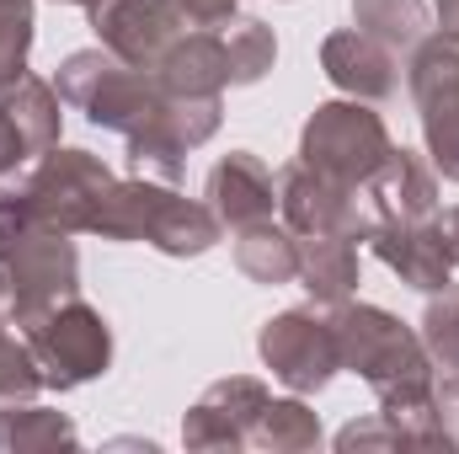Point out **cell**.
<instances>
[{
  "mask_svg": "<svg viewBox=\"0 0 459 454\" xmlns=\"http://www.w3.org/2000/svg\"><path fill=\"white\" fill-rule=\"evenodd\" d=\"M332 327H337V347H342V369L379 396V412L438 401V374H433L428 342L417 327H406L401 316H390L385 305H368V300L332 305Z\"/></svg>",
  "mask_w": 459,
  "mask_h": 454,
  "instance_id": "cell-1",
  "label": "cell"
},
{
  "mask_svg": "<svg viewBox=\"0 0 459 454\" xmlns=\"http://www.w3.org/2000/svg\"><path fill=\"white\" fill-rule=\"evenodd\" d=\"M113 166L91 150L54 144L27 171L0 177V240L22 230H59V235H91V220L113 188Z\"/></svg>",
  "mask_w": 459,
  "mask_h": 454,
  "instance_id": "cell-2",
  "label": "cell"
},
{
  "mask_svg": "<svg viewBox=\"0 0 459 454\" xmlns=\"http://www.w3.org/2000/svg\"><path fill=\"white\" fill-rule=\"evenodd\" d=\"M91 235L102 240H144L155 246L160 257H204L220 246V214L204 204V198H182L171 182H155V177H117L91 220Z\"/></svg>",
  "mask_w": 459,
  "mask_h": 454,
  "instance_id": "cell-3",
  "label": "cell"
},
{
  "mask_svg": "<svg viewBox=\"0 0 459 454\" xmlns=\"http://www.w3.org/2000/svg\"><path fill=\"white\" fill-rule=\"evenodd\" d=\"M54 92H59L65 108L86 113L91 128L123 134V139H128L134 128H144L150 118L166 108V86L155 81V70L123 65L117 54L102 48V43H97V48H75V54L59 65Z\"/></svg>",
  "mask_w": 459,
  "mask_h": 454,
  "instance_id": "cell-4",
  "label": "cell"
},
{
  "mask_svg": "<svg viewBox=\"0 0 459 454\" xmlns=\"http://www.w3.org/2000/svg\"><path fill=\"white\" fill-rule=\"evenodd\" d=\"M81 294V246L59 230H22L0 240V316L27 332L43 310Z\"/></svg>",
  "mask_w": 459,
  "mask_h": 454,
  "instance_id": "cell-5",
  "label": "cell"
},
{
  "mask_svg": "<svg viewBox=\"0 0 459 454\" xmlns=\"http://www.w3.org/2000/svg\"><path fill=\"white\" fill-rule=\"evenodd\" d=\"M395 150L385 118L374 113V102L337 97L321 102L299 128V161L342 188H368V177L385 166V155Z\"/></svg>",
  "mask_w": 459,
  "mask_h": 454,
  "instance_id": "cell-6",
  "label": "cell"
},
{
  "mask_svg": "<svg viewBox=\"0 0 459 454\" xmlns=\"http://www.w3.org/2000/svg\"><path fill=\"white\" fill-rule=\"evenodd\" d=\"M22 337L38 358L43 390H81V385H91V380H102L113 369V327L81 294L43 310Z\"/></svg>",
  "mask_w": 459,
  "mask_h": 454,
  "instance_id": "cell-7",
  "label": "cell"
},
{
  "mask_svg": "<svg viewBox=\"0 0 459 454\" xmlns=\"http://www.w3.org/2000/svg\"><path fill=\"white\" fill-rule=\"evenodd\" d=\"M406 92L417 102L433 171L444 182H459V38L428 32L406 54Z\"/></svg>",
  "mask_w": 459,
  "mask_h": 454,
  "instance_id": "cell-8",
  "label": "cell"
},
{
  "mask_svg": "<svg viewBox=\"0 0 459 454\" xmlns=\"http://www.w3.org/2000/svg\"><path fill=\"white\" fill-rule=\"evenodd\" d=\"M256 353L273 369V380L294 396H321L342 374L337 327H332V310H321V305H294V310H278L273 321H262Z\"/></svg>",
  "mask_w": 459,
  "mask_h": 454,
  "instance_id": "cell-9",
  "label": "cell"
},
{
  "mask_svg": "<svg viewBox=\"0 0 459 454\" xmlns=\"http://www.w3.org/2000/svg\"><path fill=\"white\" fill-rule=\"evenodd\" d=\"M278 220L294 235H342L363 246L379 214L363 198V188H342L294 155L289 166H278Z\"/></svg>",
  "mask_w": 459,
  "mask_h": 454,
  "instance_id": "cell-10",
  "label": "cell"
},
{
  "mask_svg": "<svg viewBox=\"0 0 459 454\" xmlns=\"http://www.w3.org/2000/svg\"><path fill=\"white\" fill-rule=\"evenodd\" d=\"M86 16H91L97 43L134 70H155L166 48L193 27L177 0H97Z\"/></svg>",
  "mask_w": 459,
  "mask_h": 454,
  "instance_id": "cell-11",
  "label": "cell"
},
{
  "mask_svg": "<svg viewBox=\"0 0 459 454\" xmlns=\"http://www.w3.org/2000/svg\"><path fill=\"white\" fill-rule=\"evenodd\" d=\"M273 390L256 374H225L214 380L182 417V444L187 450H251V433L267 412Z\"/></svg>",
  "mask_w": 459,
  "mask_h": 454,
  "instance_id": "cell-12",
  "label": "cell"
},
{
  "mask_svg": "<svg viewBox=\"0 0 459 454\" xmlns=\"http://www.w3.org/2000/svg\"><path fill=\"white\" fill-rule=\"evenodd\" d=\"M59 108L65 102H59L54 81H43V75H22L0 92V177L27 171L38 155H48L59 144V128H65Z\"/></svg>",
  "mask_w": 459,
  "mask_h": 454,
  "instance_id": "cell-13",
  "label": "cell"
},
{
  "mask_svg": "<svg viewBox=\"0 0 459 454\" xmlns=\"http://www.w3.org/2000/svg\"><path fill=\"white\" fill-rule=\"evenodd\" d=\"M363 246L417 294H438L455 284V251L444 240L438 214L433 220H374Z\"/></svg>",
  "mask_w": 459,
  "mask_h": 454,
  "instance_id": "cell-14",
  "label": "cell"
},
{
  "mask_svg": "<svg viewBox=\"0 0 459 454\" xmlns=\"http://www.w3.org/2000/svg\"><path fill=\"white\" fill-rule=\"evenodd\" d=\"M204 204L220 214L230 235L246 225H262L278 214V171H267V161L251 150H230L204 177Z\"/></svg>",
  "mask_w": 459,
  "mask_h": 454,
  "instance_id": "cell-15",
  "label": "cell"
},
{
  "mask_svg": "<svg viewBox=\"0 0 459 454\" xmlns=\"http://www.w3.org/2000/svg\"><path fill=\"white\" fill-rule=\"evenodd\" d=\"M321 70L342 97L374 102V108L401 92V54L385 48L379 38L358 32V27H342V32H332L321 43Z\"/></svg>",
  "mask_w": 459,
  "mask_h": 454,
  "instance_id": "cell-16",
  "label": "cell"
},
{
  "mask_svg": "<svg viewBox=\"0 0 459 454\" xmlns=\"http://www.w3.org/2000/svg\"><path fill=\"white\" fill-rule=\"evenodd\" d=\"M363 198L374 204V214L379 220H433L438 214V171H433V161H422L417 150H390L385 155V166L368 177V188H363Z\"/></svg>",
  "mask_w": 459,
  "mask_h": 454,
  "instance_id": "cell-17",
  "label": "cell"
},
{
  "mask_svg": "<svg viewBox=\"0 0 459 454\" xmlns=\"http://www.w3.org/2000/svg\"><path fill=\"white\" fill-rule=\"evenodd\" d=\"M155 81L171 97H225L230 86V48L220 27H187L166 59L155 65Z\"/></svg>",
  "mask_w": 459,
  "mask_h": 454,
  "instance_id": "cell-18",
  "label": "cell"
},
{
  "mask_svg": "<svg viewBox=\"0 0 459 454\" xmlns=\"http://www.w3.org/2000/svg\"><path fill=\"white\" fill-rule=\"evenodd\" d=\"M363 284V262H358V240L342 235H299V289L310 294V305L332 310L358 294Z\"/></svg>",
  "mask_w": 459,
  "mask_h": 454,
  "instance_id": "cell-19",
  "label": "cell"
},
{
  "mask_svg": "<svg viewBox=\"0 0 459 454\" xmlns=\"http://www.w3.org/2000/svg\"><path fill=\"white\" fill-rule=\"evenodd\" d=\"M240 278L262 284V289H283V284H299V235L283 225V220H262V225L235 230V246H230Z\"/></svg>",
  "mask_w": 459,
  "mask_h": 454,
  "instance_id": "cell-20",
  "label": "cell"
},
{
  "mask_svg": "<svg viewBox=\"0 0 459 454\" xmlns=\"http://www.w3.org/2000/svg\"><path fill=\"white\" fill-rule=\"evenodd\" d=\"M0 450L5 454H43V450H81V433L70 412L43 406L38 396L27 401H0Z\"/></svg>",
  "mask_w": 459,
  "mask_h": 454,
  "instance_id": "cell-21",
  "label": "cell"
},
{
  "mask_svg": "<svg viewBox=\"0 0 459 454\" xmlns=\"http://www.w3.org/2000/svg\"><path fill=\"white\" fill-rule=\"evenodd\" d=\"M128 166H134V177H155V182H182L187 177V155H193V144L182 139V128H177V118H171V97H166V108L150 118L144 128H134L128 139Z\"/></svg>",
  "mask_w": 459,
  "mask_h": 454,
  "instance_id": "cell-22",
  "label": "cell"
},
{
  "mask_svg": "<svg viewBox=\"0 0 459 454\" xmlns=\"http://www.w3.org/2000/svg\"><path fill=\"white\" fill-rule=\"evenodd\" d=\"M422 342H428V358H433V374H438V401H459V284L428 294V310H422Z\"/></svg>",
  "mask_w": 459,
  "mask_h": 454,
  "instance_id": "cell-23",
  "label": "cell"
},
{
  "mask_svg": "<svg viewBox=\"0 0 459 454\" xmlns=\"http://www.w3.org/2000/svg\"><path fill=\"white\" fill-rule=\"evenodd\" d=\"M321 417L310 412V401L305 396H273L267 401V412H262V423H256V433H251V450H267V454H310L321 450Z\"/></svg>",
  "mask_w": 459,
  "mask_h": 454,
  "instance_id": "cell-24",
  "label": "cell"
},
{
  "mask_svg": "<svg viewBox=\"0 0 459 454\" xmlns=\"http://www.w3.org/2000/svg\"><path fill=\"white\" fill-rule=\"evenodd\" d=\"M428 16H433L428 0H352V27L395 54H411L428 38Z\"/></svg>",
  "mask_w": 459,
  "mask_h": 454,
  "instance_id": "cell-25",
  "label": "cell"
},
{
  "mask_svg": "<svg viewBox=\"0 0 459 454\" xmlns=\"http://www.w3.org/2000/svg\"><path fill=\"white\" fill-rule=\"evenodd\" d=\"M220 32H225V48H230V86H256L278 65V38H273L267 22L235 11Z\"/></svg>",
  "mask_w": 459,
  "mask_h": 454,
  "instance_id": "cell-26",
  "label": "cell"
},
{
  "mask_svg": "<svg viewBox=\"0 0 459 454\" xmlns=\"http://www.w3.org/2000/svg\"><path fill=\"white\" fill-rule=\"evenodd\" d=\"M43 390V374H38V358L27 337L0 316V401H27Z\"/></svg>",
  "mask_w": 459,
  "mask_h": 454,
  "instance_id": "cell-27",
  "label": "cell"
},
{
  "mask_svg": "<svg viewBox=\"0 0 459 454\" xmlns=\"http://www.w3.org/2000/svg\"><path fill=\"white\" fill-rule=\"evenodd\" d=\"M32 54V0H0V92L27 75Z\"/></svg>",
  "mask_w": 459,
  "mask_h": 454,
  "instance_id": "cell-28",
  "label": "cell"
},
{
  "mask_svg": "<svg viewBox=\"0 0 459 454\" xmlns=\"http://www.w3.org/2000/svg\"><path fill=\"white\" fill-rule=\"evenodd\" d=\"M177 5H182V16L193 27H225L230 16L240 11V0H177Z\"/></svg>",
  "mask_w": 459,
  "mask_h": 454,
  "instance_id": "cell-29",
  "label": "cell"
},
{
  "mask_svg": "<svg viewBox=\"0 0 459 454\" xmlns=\"http://www.w3.org/2000/svg\"><path fill=\"white\" fill-rule=\"evenodd\" d=\"M433 16H438V32L459 38V0H433Z\"/></svg>",
  "mask_w": 459,
  "mask_h": 454,
  "instance_id": "cell-30",
  "label": "cell"
},
{
  "mask_svg": "<svg viewBox=\"0 0 459 454\" xmlns=\"http://www.w3.org/2000/svg\"><path fill=\"white\" fill-rule=\"evenodd\" d=\"M438 225H444V240H449V251H455V267H459V204L438 214Z\"/></svg>",
  "mask_w": 459,
  "mask_h": 454,
  "instance_id": "cell-31",
  "label": "cell"
},
{
  "mask_svg": "<svg viewBox=\"0 0 459 454\" xmlns=\"http://www.w3.org/2000/svg\"><path fill=\"white\" fill-rule=\"evenodd\" d=\"M438 412H444V423H449V433H455V444H459V401H438Z\"/></svg>",
  "mask_w": 459,
  "mask_h": 454,
  "instance_id": "cell-32",
  "label": "cell"
},
{
  "mask_svg": "<svg viewBox=\"0 0 459 454\" xmlns=\"http://www.w3.org/2000/svg\"><path fill=\"white\" fill-rule=\"evenodd\" d=\"M59 5H81V11H91V5H97V0H59Z\"/></svg>",
  "mask_w": 459,
  "mask_h": 454,
  "instance_id": "cell-33",
  "label": "cell"
}]
</instances>
